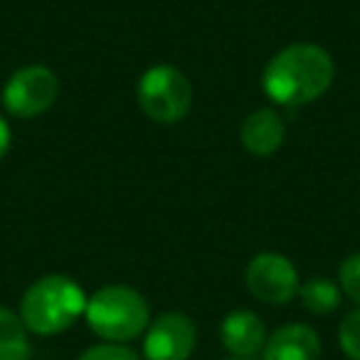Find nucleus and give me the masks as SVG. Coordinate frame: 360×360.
I'll return each mask as SVG.
<instances>
[{
  "mask_svg": "<svg viewBox=\"0 0 360 360\" xmlns=\"http://www.w3.org/2000/svg\"><path fill=\"white\" fill-rule=\"evenodd\" d=\"M333 75V60L323 47L296 42L271 57L262 75V86L276 104L304 106L326 94Z\"/></svg>",
  "mask_w": 360,
  "mask_h": 360,
  "instance_id": "nucleus-1",
  "label": "nucleus"
},
{
  "mask_svg": "<svg viewBox=\"0 0 360 360\" xmlns=\"http://www.w3.org/2000/svg\"><path fill=\"white\" fill-rule=\"evenodd\" d=\"M86 309V296L75 279L50 274L37 279L22 294L20 319L37 335H55L67 330Z\"/></svg>",
  "mask_w": 360,
  "mask_h": 360,
  "instance_id": "nucleus-2",
  "label": "nucleus"
},
{
  "mask_svg": "<svg viewBox=\"0 0 360 360\" xmlns=\"http://www.w3.org/2000/svg\"><path fill=\"white\" fill-rule=\"evenodd\" d=\"M86 321L101 338L124 343L141 335L148 326V304L136 289L129 286H104L86 299Z\"/></svg>",
  "mask_w": 360,
  "mask_h": 360,
  "instance_id": "nucleus-3",
  "label": "nucleus"
},
{
  "mask_svg": "<svg viewBox=\"0 0 360 360\" xmlns=\"http://www.w3.org/2000/svg\"><path fill=\"white\" fill-rule=\"evenodd\" d=\"M139 104L155 124H175L191 111L193 86L188 77L170 65L150 67L139 79Z\"/></svg>",
  "mask_w": 360,
  "mask_h": 360,
  "instance_id": "nucleus-4",
  "label": "nucleus"
},
{
  "mask_svg": "<svg viewBox=\"0 0 360 360\" xmlns=\"http://www.w3.org/2000/svg\"><path fill=\"white\" fill-rule=\"evenodd\" d=\"M60 96V79L52 70L42 65H30L18 70L3 89V104L13 116L32 119L47 111Z\"/></svg>",
  "mask_w": 360,
  "mask_h": 360,
  "instance_id": "nucleus-5",
  "label": "nucleus"
},
{
  "mask_svg": "<svg viewBox=\"0 0 360 360\" xmlns=\"http://www.w3.org/2000/svg\"><path fill=\"white\" fill-rule=\"evenodd\" d=\"M247 286L259 301L281 306L299 294V274L284 255L264 252L257 255L247 266Z\"/></svg>",
  "mask_w": 360,
  "mask_h": 360,
  "instance_id": "nucleus-6",
  "label": "nucleus"
},
{
  "mask_svg": "<svg viewBox=\"0 0 360 360\" xmlns=\"http://www.w3.org/2000/svg\"><path fill=\"white\" fill-rule=\"evenodd\" d=\"M195 348V323L186 314L170 311L153 321L143 340L146 360H188Z\"/></svg>",
  "mask_w": 360,
  "mask_h": 360,
  "instance_id": "nucleus-7",
  "label": "nucleus"
},
{
  "mask_svg": "<svg viewBox=\"0 0 360 360\" xmlns=\"http://www.w3.org/2000/svg\"><path fill=\"white\" fill-rule=\"evenodd\" d=\"M319 333L306 323L281 326L264 343V360H319Z\"/></svg>",
  "mask_w": 360,
  "mask_h": 360,
  "instance_id": "nucleus-8",
  "label": "nucleus"
},
{
  "mask_svg": "<svg viewBox=\"0 0 360 360\" xmlns=\"http://www.w3.org/2000/svg\"><path fill=\"white\" fill-rule=\"evenodd\" d=\"M220 335L225 348L237 358H252L257 355L266 343V330L264 323L255 311H232L225 316L220 326Z\"/></svg>",
  "mask_w": 360,
  "mask_h": 360,
  "instance_id": "nucleus-9",
  "label": "nucleus"
},
{
  "mask_svg": "<svg viewBox=\"0 0 360 360\" xmlns=\"http://www.w3.org/2000/svg\"><path fill=\"white\" fill-rule=\"evenodd\" d=\"M240 139L250 153L255 155H271L279 150L284 141V121L276 111L257 109L245 119L240 129Z\"/></svg>",
  "mask_w": 360,
  "mask_h": 360,
  "instance_id": "nucleus-10",
  "label": "nucleus"
},
{
  "mask_svg": "<svg viewBox=\"0 0 360 360\" xmlns=\"http://www.w3.org/2000/svg\"><path fill=\"white\" fill-rule=\"evenodd\" d=\"M32 348L20 316L0 306V360H30Z\"/></svg>",
  "mask_w": 360,
  "mask_h": 360,
  "instance_id": "nucleus-11",
  "label": "nucleus"
},
{
  "mask_svg": "<svg viewBox=\"0 0 360 360\" xmlns=\"http://www.w3.org/2000/svg\"><path fill=\"white\" fill-rule=\"evenodd\" d=\"M299 296H301V304L309 311H314V314H330L340 304L338 284H333L326 276H316V279L304 281L299 286Z\"/></svg>",
  "mask_w": 360,
  "mask_h": 360,
  "instance_id": "nucleus-12",
  "label": "nucleus"
},
{
  "mask_svg": "<svg viewBox=\"0 0 360 360\" xmlns=\"http://www.w3.org/2000/svg\"><path fill=\"white\" fill-rule=\"evenodd\" d=\"M338 340L343 353L350 360H360V311H353L343 319L338 330Z\"/></svg>",
  "mask_w": 360,
  "mask_h": 360,
  "instance_id": "nucleus-13",
  "label": "nucleus"
},
{
  "mask_svg": "<svg viewBox=\"0 0 360 360\" xmlns=\"http://www.w3.org/2000/svg\"><path fill=\"white\" fill-rule=\"evenodd\" d=\"M340 289L360 304V255H350L340 264Z\"/></svg>",
  "mask_w": 360,
  "mask_h": 360,
  "instance_id": "nucleus-14",
  "label": "nucleus"
},
{
  "mask_svg": "<svg viewBox=\"0 0 360 360\" xmlns=\"http://www.w3.org/2000/svg\"><path fill=\"white\" fill-rule=\"evenodd\" d=\"M79 360H141L131 348L121 343H101L79 355Z\"/></svg>",
  "mask_w": 360,
  "mask_h": 360,
  "instance_id": "nucleus-15",
  "label": "nucleus"
},
{
  "mask_svg": "<svg viewBox=\"0 0 360 360\" xmlns=\"http://www.w3.org/2000/svg\"><path fill=\"white\" fill-rule=\"evenodd\" d=\"M8 148H11V126L3 121V116H0V160H3V155L8 153Z\"/></svg>",
  "mask_w": 360,
  "mask_h": 360,
  "instance_id": "nucleus-16",
  "label": "nucleus"
},
{
  "mask_svg": "<svg viewBox=\"0 0 360 360\" xmlns=\"http://www.w3.org/2000/svg\"><path fill=\"white\" fill-rule=\"evenodd\" d=\"M230 360H252V358H237V355H235V358H230Z\"/></svg>",
  "mask_w": 360,
  "mask_h": 360,
  "instance_id": "nucleus-17",
  "label": "nucleus"
}]
</instances>
